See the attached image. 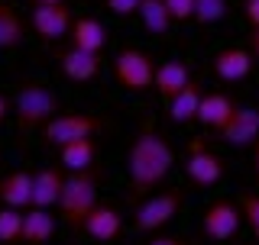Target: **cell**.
Masks as SVG:
<instances>
[{"instance_id": "6da1fadb", "label": "cell", "mask_w": 259, "mask_h": 245, "mask_svg": "<svg viewBox=\"0 0 259 245\" xmlns=\"http://www.w3.org/2000/svg\"><path fill=\"white\" fill-rule=\"evenodd\" d=\"M175 165V152L156 129H140L126 149V177L136 191H156Z\"/></svg>"}, {"instance_id": "7a4b0ae2", "label": "cell", "mask_w": 259, "mask_h": 245, "mask_svg": "<svg viewBox=\"0 0 259 245\" xmlns=\"http://www.w3.org/2000/svg\"><path fill=\"white\" fill-rule=\"evenodd\" d=\"M97 187H101V174H97L94 168H88V171H68L62 200H59L62 219L68 223V229L78 232L81 226H84L88 213L97 207Z\"/></svg>"}, {"instance_id": "3957f363", "label": "cell", "mask_w": 259, "mask_h": 245, "mask_svg": "<svg viewBox=\"0 0 259 245\" xmlns=\"http://www.w3.org/2000/svg\"><path fill=\"white\" fill-rule=\"evenodd\" d=\"M55 113H59V94H55L52 87L39 84V81L20 84V91L13 97V116H16V126H20L23 133L42 129Z\"/></svg>"}, {"instance_id": "277c9868", "label": "cell", "mask_w": 259, "mask_h": 245, "mask_svg": "<svg viewBox=\"0 0 259 245\" xmlns=\"http://www.w3.org/2000/svg\"><path fill=\"white\" fill-rule=\"evenodd\" d=\"M113 78L117 84L130 94H143L149 87H156V58L143 48H120L117 58H113Z\"/></svg>"}, {"instance_id": "5b68a950", "label": "cell", "mask_w": 259, "mask_h": 245, "mask_svg": "<svg viewBox=\"0 0 259 245\" xmlns=\"http://www.w3.org/2000/svg\"><path fill=\"white\" fill-rule=\"evenodd\" d=\"M97 133H101V119L91 113H55L42 126V139L59 149L68 142H78V139H94Z\"/></svg>"}, {"instance_id": "8992f818", "label": "cell", "mask_w": 259, "mask_h": 245, "mask_svg": "<svg viewBox=\"0 0 259 245\" xmlns=\"http://www.w3.org/2000/svg\"><path fill=\"white\" fill-rule=\"evenodd\" d=\"M182 203H185L182 191H159L152 197H146L140 203V210H136V229L140 232H159L162 226H168L178 216Z\"/></svg>"}, {"instance_id": "52a82bcc", "label": "cell", "mask_w": 259, "mask_h": 245, "mask_svg": "<svg viewBox=\"0 0 259 245\" xmlns=\"http://www.w3.org/2000/svg\"><path fill=\"white\" fill-rule=\"evenodd\" d=\"M32 32L46 42H59V39H68L71 26H75V16H71L68 4H36L29 13Z\"/></svg>"}, {"instance_id": "ba28073f", "label": "cell", "mask_w": 259, "mask_h": 245, "mask_svg": "<svg viewBox=\"0 0 259 245\" xmlns=\"http://www.w3.org/2000/svg\"><path fill=\"white\" fill-rule=\"evenodd\" d=\"M240 223H243V210H237L230 200H217L204 210L201 232H204L210 242H230L233 235H237Z\"/></svg>"}, {"instance_id": "9c48e42d", "label": "cell", "mask_w": 259, "mask_h": 245, "mask_svg": "<svg viewBox=\"0 0 259 245\" xmlns=\"http://www.w3.org/2000/svg\"><path fill=\"white\" fill-rule=\"evenodd\" d=\"M185 171H188L191 184H198V187H210V184H217V181L224 177V158H221L217 152L204 149L201 142H194V145H191L188 161H185Z\"/></svg>"}, {"instance_id": "30bf717a", "label": "cell", "mask_w": 259, "mask_h": 245, "mask_svg": "<svg viewBox=\"0 0 259 245\" xmlns=\"http://www.w3.org/2000/svg\"><path fill=\"white\" fill-rule=\"evenodd\" d=\"M81 229L97 242H113L120 232H123V216H120V210L110 207V203H97L91 213H88Z\"/></svg>"}, {"instance_id": "8fae6325", "label": "cell", "mask_w": 259, "mask_h": 245, "mask_svg": "<svg viewBox=\"0 0 259 245\" xmlns=\"http://www.w3.org/2000/svg\"><path fill=\"white\" fill-rule=\"evenodd\" d=\"M59 68L62 75L68 81H78V84H84V81L97 78V71H101V52H81V48H65L59 55Z\"/></svg>"}, {"instance_id": "7c38bea8", "label": "cell", "mask_w": 259, "mask_h": 245, "mask_svg": "<svg viewBox=\"0 0 259 245\" xmlns=\"http://www.w3.org/2000/svg\"><path fill=\"white\" fill-rule=\"evenodd\" d=\"M221 139L230 142V145H253V142H259V110L237 107L233 119L221 129Z\"/></svg>"}, {"instance_id": "4fadbf2b", "label": "cell", "mask_w": 259, "mask_h": 245, "mask_svg": "<svg viewBox=\"0 0 259 245\" xmlns=\"http://www.w3.org/2000/svg\"><path fill=\"white\" fill-rule=\"evenodd\" d=\"M62 191H65V174L55 165L49 168H39L32 174V207H55L62 200Z\"/></svg>"}, {"instance_id": "5bb4252c", "label": "cell", "mask_w": 259, "mask_h": 245, "mask_svg": "<svg viewBox=\"0 0 259 245\" xmlns=\"http://www.w3.org/2000/svg\"><path fill=\"white\" fill-rule=\"evenodd\" d=\"M214 71L221 81H243L253 71V55L246 48H237V45H227L214 55Z\"/></svg>"}, {"instance_id": "9a60e30c", "label": "cell", "mask_w": 259, "mask_h": 245, "mask_svg": "<svg viewBox=\"0 0 259 245\" xmlns=\"http://www.w3.org/2000/svg\"><path fill=\"white\" fill-rule=\"evenodd\" d=\"M55 235V216L46 207H29L23 216V239L20 245H46Z\"/></svg>"}, {"instance_id": "2e32d148", "label": "cell", "mask_w": 259, "mask_h": 245, "mask_svg": "<svg viewBox=\"0 0 259 245\" xmlns=\"http://www.w3.org/2000/svg\"><path fill=\"white\" fill-rule=\"evenodd\" d=\"M233 113H237V103L230 100L227 94H204V100H201V110H198V122L207 129H221L227 122L233 119Z\"/></svg>"}, {"instance_id": "e0dca14e", "label": "cell", "mask_w": 259, "mask_h": 245, "mask_svg": "<svg viewBox=\"0 0 259 245\" xmlns=\"http://www.w3.org/2000/svg\"><path fill=\"white\" fill-rule=\"evenodd\" d=\"M191 84V68L185 62H162L156 65V91L172 100L175 94H182L185 87Z\"/></svg>"}, {"instance_id": "ac0fdd59", "label": "cell", "mask_w": 259, "mask_h": 245, "mask_svg": "<svg viewBox=\"0 0 259 245\" xmlns=\"http://www.w3.org/2000/svg\"><path fill=\"white\" fill-rule=\"evenodd\" d=\"M68 42H71V48H81V52H101L107 45V32H104L101 20L81 16V20H75V26L68 32Z\"/></svg>"}, {"instance_id": "d6986e66", "label": "cell", "mask_w": 259, "mask_h": 245, "mask_svg": "<svg viewBox=\"0 0 259 245\" xmlns=\"http://www.w3.org/2000/svg\"><path fill=\"white\" fill-rule=\"evenodd\" d=\"M0 200L4 207H32V174L29 171H13L0 181Z\"/></svg>"}, {"instance_id": "ffe728a7", "label": "cell", "mask_w": 259, "mask_h": 245, "mask_svg": "<svg viewBox=\"0 0 259 245\" xmlns=\"http://www.w3.org/2000/svg\"><path fill=\"white\" fill-rule=\"evenodd\" d=\"M26 42V23L13 4L0 0V52H10Z\"/></svg>"}, {"instance_id": "44dd1931", "label": "cell", "mask_w": 259, "mask_h": 245, "mask_svg": "<svg viewBox=\"0 0 259 245\" xmlns=\"http://www.w3.org/2000/svg\"><path fill=\"white\" fill-rule=\"evenodd\" d=\"M201 100H204V94H201V87L191 81L182 94H175L172 100H168V119H172V122H191V119H198Z\"/></svg>"}, {"instance_id": "7402d4cb", "label": "cell", "mask_w": 259, "mask_h": 245, "mask_svg": "<svg viewBox=\"0 0 259 245\" xmlns=\"http://www.w3.org/2000/svg\"><path fill=\"white\" fill-rule=\"evenodd\" d=\"M94 158H97L94 139L68 142V145H62V152H59V161H62L65 171H88V168H94Z\"/></svg>"}, {"instance_id": "603a6c76", "label": "cell", "mask_w": 259, "mask_h": 245, "mask_svg": "<svg viewBox=\"0 0 259 245\" xmlns=\"http://www.w3.org/2000/svg\"><path fill=\"white\" fill-rule=\"evenodd\" d=\"M143 20V29L152 32V36H165L168 29H172V13H168L165 0H143L140 4V13H136Z\"/></svg>"}, {"instance_id": "cb8c5ba5", "label": "cell", "mask_w": 259, "mask_h": 245, "mask_svg": "<svg viewBox=\"0 0 259 245\" xmlns=\"http://www.w3.org/2000/svg\"><path fill=\"white\" fill-rule=\"evenodd\" d=\"M23 210L0 207V245H20L23 239Z\"/></svg>"}, {"instance_id": "d4e9b609", "label": "cell", "mask_w": 259, "mask_h": 245, "mask_svg": "<svg viewBox=\"0 0 259 245\" xmlns=\"http://www.w3.org/2000/svg\"><path fill=\"white\" fill-rule=\"evenodd\" d=\"M227 16V0H198L194 4V23L210 26V23H221Z\"/></svg>"}, {"instance_id": "484cf974", "label": "cell", "mask_w": 259, "mask_h": 245, "mask_svg": "<svg viewBox=\"0 0 259 245\" xmlns=\"http://www.w3.org/2000/svg\"><path fill=\"white\" fill-rule=\"evenodd\" d=\"M243 219L249 223L253 235L259 239V194H246L243 197Z\"/></svg>"}, {"instance_id": "4316f807", "label": "cell", "mask_w": 259, "mask_h": 245, "mask_svg": "<svg viewBox=\"0 0 259 245\" xmlns=\"http://www.w3.org/2000/svg\"><path fill=\"white\" fill-rule=\"evenodd\" d=\"M194 4H198V0H165V7H168V13H172L175 23L194 20Z\"/></svg>"}, {"instance_id": "83f0119b", "label": "cell", "mask_w": 259, "mask_h": 245, "mask_svg": "<svg viewBox=\"0 0 259 245\" xmlns=\"http://www.w3.org/2000/svg\"><path fill=\"white\" fill-rule=\"evenodd\" d=\"M140 4H143V0H104V7H107L110 13H117V16H133V13H140Z\"/></svg>"}, {"instance_id": "f1b7e54d", "label": "cell", "mask_w": 259, "mask_h": 245, "mask_svg": "<svg viewBox=\"0 0 259 245\" xmlns=\"http://www.w3.org/2000/svg\"><path fill=\"white\" fill-rule=\"evenodd\" d=\"M243 13H246V23H249V26H253V29H259V0H246Z\"/></svg>"}, {"instance_id": "f546056e", "label": "cell", "mask_w": 259, "mask_h": 245, "mask_svg": "<svg viewBox=\"0 0 259 245\" xmlns=\"http://www.w3.org/2000/svg\"><path fill=\"white\" fill-rule=\"evenodd\" d=\"M146 245H188V242L175 239V235H156V239H152V242H146Z\"/></svg>"}, {"instance_id": "4dcf8cb0", "label": "cell", "mask_w": 259, "mask_h": 245, "mask_svg": "<svg viewBox=\"0 0 259 245\" xmlns=\"http://www.w3.org/2000/svg\"><path fill=\"white\" fill-rule=\"evenodd\" d=\"M10 113H13V103H10V100H7V97H4V94H0V122H4L7 116H10Z\"/></svg>"}, {"instance_id": "1f68e13d", "label": "cell", "mask_w": 259, "mask_h": 245, "mask_svg": "<svg viewBox=\"0 0 259 245\" xmlns=\"http://www.w3.org/2000/svg\"><path fill=\"white\" fill-rule=\"evenodd\" d=\"M253 55L259 58V29H253Z\"/></svg>"}, {"instance_id": "d6a6232c", "label": "cell", "mask_w": 259, "mask_h": 245, "mask_svg": "<svg viewBox=\"0 0 259 245\" xmlns=\"http://www.w3.org/2000/svg\"><path fill=\"white\" fill-rule=\"evenodd\" d=\"M36 4H65V0H36Z\"/></svg>"}, {"instance_id": "836d02e7", "label": "cell", "mask_w": 259, "mask_h": 245, "mask_svg": "<svg viewBox=\"0 0 259 245\" xmlns=\"http://www.w3.org/2000/svg\"><path fill=\"white\" fill-rule=\"evenodd\" d=\"M256 174H259V142H256Z\"/></svg>"}]
</instances>
